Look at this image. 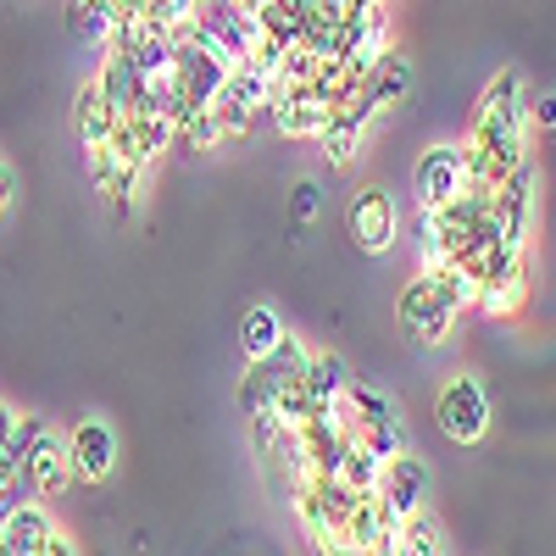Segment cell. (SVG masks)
<instances>
[{
    "label": "cell",
    "mask_w": 556,
    "mask_h": 556,
    "mask_svg": "<svg viewBox=\"0 0 556 556\" xmlns=\"http://www.w3.org/2000/svg\"><path fill=\"white\" fill-rule=\"evenodd\" d=\"M523 134H529L523 73H518V67H501V73L490 78V89L479 96L473 134L462 139V156H468V178L484 184V190H495V184L529 156V151H523Z\"/></svg>",
    "instance_id": "1"
},
{
    "label": "cell",
    "mask_w": 556,
    "mask_h": 556,
    "mask_svg": "<svg viewBox=\"0 0 556 556\" xmlns=\"http://www.w3.org/2000/svg\"><path fill=\"white\" fill-rule=\"evenodd\" d=\"M334 406H340L345 434H351L367 456L390 462V456H406V451H412V440H406V417L395 412V401H390V395L367 390V384H351Z\"/></svg>",
    "instance_id": "2"
},
{
    "label": "cell",
    "mask_w": 556,
    "mask_h": 556,
    "mask_svg": "<svg viewBox=\"0 0 556 556\" xmlns=\"http://www.w3.org/2000/svg\"><path fill=\"white\" fill-rule=\"evenodd\" d=\"M456 317H462V306H456V295L445 290V278H440V273H417L412 285L401 290V301H395L401 334H406L412 345H424V351H434V345L451 340Z\"/></svg>",
    "instance_id": "3"
},
{
    "label": "cell",
    "mask_w": 556,
    "mask_h": 556,
    "mask_svg": "<svg viewBox=\"0 0 556 556\" xmlns=\"http://www.w3.org/2000/svg\"><path fill=\"white\" fill-rule=\"evenodd\" d=\"M534 206H540V167L523 156V162L490 190V223H495V235H501L506 251H529Z\"/></svg>",
    "instance_id": "4"
},
{
    "label": "cell",
    "mask_w": 556,
    "mask_h": 556,
    "mask_svg": "<svg viewBox=\"0 0 556 556\" xmlns=\"http://www.w3.org/2000/svg\"><path fill=\"white\" fill-rule=\"evenodd\" d=\"M190 28L212 45L217 56L235 62V67H245L251 51H256V12H245L240 0H195V7H190Z\"/></svg>",
    "instance_id": "5"
},
{
    "label": "cell",
    "mask_w": 556,
    "mask_h": 556,
    "mask_svg": "<svg viewBox=\"0 0 556 556\" xmlns=\"http://www.w3.org/2000/svg\"><path fill=\"white\" fill-rule=\"evenodd\" d=\"M412 190H417V212H440L456 195H468L473 178H468V156H462V146H429L424 156H417V167H412Z\"/></svg>",
    "instance_id": "6"
},
{
    "label": "cell",
    "mask_w": 556,
    "mask_h": 556,
    "mask_svg": "<svg viewBox=\"0 0 556 556\" xmlns=\"http://www.w3.org/2000/svg\"><path fill=\"white\" fill-rule=\"evenodd\" d=\"M434 417H440L445 440H456V445H479V440L490 434V395H484V384L468 379V374L451 379V384L440 390Z\"/></svg>",
    "instance_id": "7"
},
{
    "label": "cell",
    "mask_w": 556,
    "mask_h": 556,
    "mask_svg": "<svg viewBox=\"0 0 556 556\" xmlns=\"http://www.w3.org/2000/svg\"><path fill=\"white\" fill-rule=\"evenodd\" d=\"M351 240H356L367 256H384V251L401 240V212H395L390 190H379V184L356 190V201H351Z\"/></svg>",
    "instance_id": "8"
},
{
    "label": "cell",
    "mask_w": 556,
    "mask_h": 556,
    "mask_svg": "<svg viewBox=\"0 0 556 556\" xmlns=\"http://www.w3.org/2000/svg\"><path fill=\"white\" fill-rule=\"evenodd\" d=\"M267 96H273V78H262V73H251V67L228 73V84L217 89V101H212L223 139H228V134H245V128L256 123V112H267Z\"/></svg>",
    "instance_id": "9"
},
{
    "label": "cell",
    "mask_w": 556,
    "mask_h": 556,
    "mask_svg": "<svg viewBox=\"0 0 556 556\" xmlns=\"http://www.w3.org/2000/svg\"><path fill=\"white\" fill-rule=\"evenodd\" d=\"M267 117H273L278 134H290V139H317L323 123H329V106L312 96V84H273Z\"/></svg>",
    "instance_id": "10"
},
{
    "label": "cell",
    "mask_w": 556,
    "mask_h": 556,
    "mask_svg": "<svg viewBox=\"0 0 556 556\" xmlns=\"http://www.w3.org/2000/svg\"><path fill=\"white\" fill-rule=\"evenodd\" d=\"M529 278H534L529 251H506V256L479 278V306H484L490 317H513V312L529 301Z\"/></svg>",
    "instance_id": "11"
},
{
    "label": "cell",
    "mask_w": 556,
    "mask_h": 556,
    "mask_svg": "<svg viewBox=\"0 0 556 556\" xmlns=\"http://www.w3.org/2000/svg\"><path fill=\"white\" fill-rule=\"evenodd\" d=\"M67 462H73V479L101 484V479L117 468V434H112V424H101V417H84V424L67 434Z\"/></svg>",
    "instance_id": "12"
},
{
    "label": "cell",
    "mask_w": 556,
    "mask_h": 556,
    "mask_svg": "<svg viewBox=\"0 0 556 556\" xmlns=\"http://www.w3.org/2000/svg\"><path fill=\"white\" fill-rule=\"evenodd\" d=\"M17 479L39 495V501H51V495H62L67 490V479H73V462H67V440H56L51 429H45L34 445H28V456L17 462Z\"/></svg>",
    "instance_id": "13"
},
{
    "label": "cell",
    "mask_w": 556,
    "mask_h": 556,
    "mask_svg": "<svg viewBox=\"0 0 556 556\" xmlns=\"http://www.w3.org/2000/svg\"><path fill=\"white\" fill-rule=\"evenodd\" d=\"M424 490H429V468H424V462H417L412 451L384 462V473H379V501H384V513H390L395 523H406L417 506H424Z\"/></svg>",
    "instance_id": "14"
},
{
    "label": "cell",
    "mask_w": 556,
    "mask_h": 556,
    "mask_svg": "<svg viewBox=\"0 0 556 556\" xmlns=\"http://www.w3.org/2000/svg\"><path fill=\"white\" fill-rule=\"evenodd\" d=\"M379 112L367 106L362 96H351L345 106H334L329 112V123H323V156H329V167H351L356 156H362V134H367V123H374Z\"/></svg>",
    "instance_id": "15"
},
{
    "label": "cell",
    "mask_w": 556,
    "mask_h": 556,
    "mask_svg": "<svg viewBox=\"0 0 556 556\" xmlns=\"http://www.w3.org/2000/svg\"><path fill=\"white\" fill-rule=\"evenodd\" d=\"M406 96H412V62L390 45V56L367 73V84H362V101L374 106V112H395V106H406Z\"/></svg>",
    "instance_id": "16"
},
{
    "label": "cell",
    "mask_w": 556,
    "mask_h": 556,
    "mask_svg": "<svg viewBox=\"0 0 556 556\" xmlns=\"http://www.w3.org/2000/svg\"><path fill=\"white\" fill-rule=\"evenodd\" d=\"M96 89L112 101V112L123 117V112L139 106V96H146V78H139V67H134L123 51H106V62H101V73H96Z\"/></svg>",
    "instance_id": "17"
},
{
    "label": "cell",
    "mask_w": 556,
    "mask_h": 556,
    "mask_svg": "<svg viewBox=\"0 0 556 556\" xmlns=\"http://www.w3.org/2000/svg\"><path fill=\"white\" fill-rule=\"evenodd\" d=\"M112 123H117L112 101L101 96L96 84H84V89H78V101H73V128H78V146H84V151H96V146H106V134H112Z\"/></svg>",
    "instance_id": "18"
},
{
    "label": "cell",
    "mask_w": 556,
    "mask_h": 556,
    "mask_svg": "<svg viewBox=\"0 0 556 556\" xmlns=\"http://www.w3.org/2000/svg\"><path fill=\"white\" fill-rule=\"evenodd\" d=\"M285 334H290V329H285V317H278L267 301L245 306V317H240V351H245V362H262Z\"/></svg>",
    "instance_id": "19"
},
{
    "label": "cell",
    "mask_w": 556,
    "mask_h": 556,
    "mask_svg": "<svg viewBox=\"0 0 556 556\" xmlns=\"http://www.w3.org/2000/svg\"><path fill=\"white\" fill-rule=\"evenodd\" d=\"M301 379H306V390H312L317 406H334V401L351 390V374H345V362H340V356H312Z\"/></svg>",
    "instance_id": "20"
},
{
    "label": "cell",
    "mask_w": 556,
    "mask_h": 556,
    "mask_svg": "<svg viewBox=\"0 0 556 556\" xmlns=\"http://www.w3.org/2000/svg\"><path fill=\"white\" fill-rule=\"evenodd\" d=\"M67 28H73L78 39L106 45V39H112V28H117V12L106 7V0H67Z\"/></svg>",
    "instance_id": "21"
},
{
    "label": "cell",
    "mask_w": 556,
    "mask_h": 556,
    "mask_svg": "<svg viewBox=\"0 0 556 556\" xmlns=\"http://www.w3.org/2000/svg\"><path fill=\"white\" fill-rule=\"evenodd\" d=\"M395 556H445V534L434 518L412 513L401 529H395Z\"/></svg>",
    "instance_id": "22"
},
{
    "label": "cell",
    "mask_w": 556,
    "mask_h": 556,
    "mask_svg": "<svg viewBox=\"0 0 556 556\" xmlns=\"http://www.w3.org/2000/svg\"><path fill=\"white\" fill-rule=\"evenodd\" d=\"M178 146H190V151H212V146H223V128H217V112L206 106V112H190L178 123Z\"/></svg>",
    "instance_id": "23"
},
{
    "label": "cell",
    "mask_w": 556,
    "mask_h": 556,
    "mask_svg": "<svg viewBox=\"0 0 556 556\" xmlns=\"http://www.w3.org/2000/svg\"><path fill=\"white\" fill-rule=\"evenodd\" d=\"M317 206H323V184L317 178H301L295 190H290V223L301 228V223H312L317 217Z\"/></svg>",
    "instance_id": "24"
},
{
    "label": "cell",
    "mask_w": 556,
    "mask_h": 556,
    "mask_svg": "<svg viewBox=\"0 0 556 556\" xmlns=\"http://www.w3.org/2000/svg\"><path fill=\"white\" fill-rule=\"evenodd\" d=\"M28 556H78V545H73V540H67V534H62V529H56V534H51V540H45V545H34V551H28Z\"/></svg>",
    "instance_id": "25"
},
{
    "label": "cell",
    "mask_w": 556,
    "mask_h": 556,
    "mask_svg": "<svg viewBox=\"0 0 556 556\" xmlns=\"http://www.w3.org/2000/svg\"><path fill=\"white\" fill-rule=\"evenodd\" d=\"M529 117H534L540 128H556V96H540V101L529 106Z\"/></svg>",
    "instance_id": "26"
},
{
    "label": "cell",
    "mask_w": 556,
    "mask_h": 556,
    "mask_svg": "<svg viewBox=\"0 0 556 556\" xmlns=\"http://www.w3.org/2000/svg\"><path fill=\"white\" fill-rule=\"evenodd\" d=\"M12 190H17V178H12V167H7V162H0V217L12 212Z\"/></svg>",
    "instance_id": "27"
},
{
    "label": "cell",
    "mask_w": 556,
    "mask_h": 556,
    "mask_svg": "<svg viewBox=\"0 0 556 556\" xmlns=\"http://www.w3.org/2000/svg\"><path fill=\"white\" fill-rule=\"evenodd\" d=\"M12 434H17V412H12L7 401H0V451L12 445Z\"/></svg>",
    "instance_id": "28"
},
{
    "label": "cell",
    "mask_w": 556,
    "mask_h": 556,
    "mask_svg": "<svg viewBox=\"0 0 556 556\" xmlns=\"http://www.w3.org/2000/svg\"><path fill=\"white\" fill-rule=\"evenodd\" d=\"M356 556H395V534L390 540H374V545H356Z\"/></svg>",
    "instance_id": "29"
},
{
    "label": "cell",
    "mask_w": 556,
    "mask_h": 556,
    "mask_svg": "<svg viewBox=\"0 0 556 556\" xmlns=\"http://www.w3.org/2000/svg\"><path fill=\"white\" fill-rule=\"evenodd\" d=\"M167 7H178V12H190V7H195V0H167Z\"/></svg>",
    "instance_id": "30"
},
{
    "label": "cell",
    "mask_w": 556,
    "mask_h": 556,
    "mask_svg": "<svg viewBox=\"0 0 556 556\" xmlns=\"http://www.w3.org/2000/svg\"><path fill=\"white\" fill-rule=\"evenodd\" d=\"M384 7H390V0H384Z\"/></svg>",
    "instance_id": "31"
}]
</instances>
